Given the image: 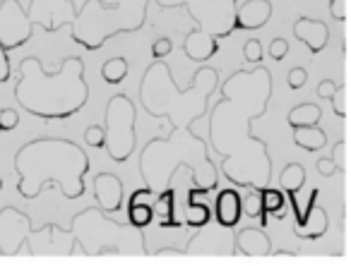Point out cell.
<instances>
[{
    "instance_id": "14",
    "label": "cell",
    "mask_w": 351,
    "mask_h": 266,
    "mask_svg": "<svg viewBox=\"0 0 351 266\" xmlns=\"http://www.w3.org/2000/svg\"><path fill=\"white\" fill-rule=\"evenodd\" d=\"M63 242L75 245L70 230H63V228L56 226V223H49V226L39 228V230L32 228L25 245H27V250H29V254H73L68 247H63Z\"/></svg>"
},
{
    "instance_id": "5",
    "label": "cell",
    "mask_w": 351,
    "mask_h": 266,
    "mask_svg": "<svg viewBox=\"0 0 351 266\" xmlns=\"http://www.w3.org/2000/svg\"><path fill=\"white\" fill-rule=\"evenodd\" d=\"M145 185L154 192L169 187L181 168L191 170V187L210 194L219 187V170L207 142L193 127L171 130L169 137H152L137 156Z\"/></svg>"
},
{
    "instance_id": "44",
    "label": "cell",
    "mask_w": 351,
    "mask_h": 266,
    "mask_svg": "<svg viewBox=\"0 0 351 266\" xmlns=\"http://www.w3.org/2000/svg\"><path fill=\"white\" fill-rule=\"evenodd\" d=\"M277 256H291V254H296V252H289V250H279V252H274Z\"/></svg>"
},
{
    "instance_id": "35",
    "label": "cell",
    "mask_w": 351,
    "mask_h": 266,
    "mask_svg": "<svg viewBox=\"0 0 351 266\" xmlns=\"http://www.w3.org/2000/svg\"><path fill=\"white\" fill-rule=\"evenodd\" d=\"M306 82H308V70L306 68H293V70H289V75H287V84H289V89H303L306 87Z\"/></svg>"
},
{
    "instance_id": "19",
    "label": "cell",
    "mask_w": 351,
    "mask_h": 266,
    "mask_svg": "<svg viewBox=\"0 0 351 266\" xmlns=\"http://www.w3.org/2000/svg\"><path fill=\"white\" fill-rule=\"evenodd\" d=\"M212 218L224 228H236L239 221L243 218V209H241V192L234 187H226L217 194L215 209H212Z\"/></svg>"
},
{
    "instance_id": "2",
    "label": "cell",
    "mask_w": 351,
    "mask_h": 266,
    "mask_svg": "<svg viewBox=\"0 0 351 266\" xmlns=\"http://www.w3.org/2000/svg\"><path fill=\"white\" fill-rule=\"evenodd\" d=\"M15 101L25 113L44 122L77 116L89 101L84 60L70 55L56 72H46L39 58H22L17 68Z\"/></svg>"
},
{
    "instance_id": "4",
    "label": "cell",
    "mask_w": 351,
    "mask_h": 266,
    "mask_svg": "<svg viewBox=\"0 0 351 266\" xmlns=\"http://www.w3.org/2000/svg\"><path fill=\"white\" fill-rule=\"evenodd\" d=\"M219 70L202 63L193 72L191 84L178 89L166 60L156 58L140 79V106L149 118H169L171 130L193 127L207 116L210 98L219 89Z\"/></svg>"
},
{
    "instance_id": "9",
    "label": "cell",
    "mask_w": 351,
    "mask_h": 266,
    "mask_svg": "<svg viewBox=\"0 0 351 266\" xmlns=\"http://www.w3.org/2000/svg\"><path fill=\"white\" fill-rule=\"evenodd\" d=\"M137 106L125 94H113L104 111V149L108 159L125 163L137 149Z\"/></svg>"
},
{
    "instance_id": "36",
    "label": "cell",
    "mask_w": 351,
    "mask_h": 266,
    "mask_svg": "<svg viewBox=\"0 0 351 266\" xmlns=\"http://www.w3.org/2000/svg\"><path fill=\"white\" fill-rule=\"evenodd\" d=\"M84 142L94 149H104V127L101 125H89L84 130Z\"/></svg>"
},
{
    "instance_id": "27",
    "label": "cell",
    "mask_w": 351,
    "mask_h": 266,
    "mask_svg": "<svg viewBox=\"0 0 351 266\" xmlns=\"http://www.w3.org/2000/svg\"><path fill=\"white\" fill-rule=\"evenodd\" d=\"M101 77L106 84H121L128 77V60L125 58H108L101 65Z\"/></svg>"
},
{
    "instance_id": "37",
    "label": "cell",
    "mask_w": 351,
    "mask_h": 266,
    "mask_svg": "<svg viewBox=\"0 0 351 266\" xmlns=\"http://www.w3.org/2000/svg\"><path fill=\"white\" fill-rule=\"evenodd\" d=\"M171 51H173V41L166 39V36H161V39H156L154 44H152V58H166V55H171Z\"/></svg>"
},
{
    "instance_id": "23",
    "label": "cell",
    "mask_w": 351,
    "mask_h": 266,
    "mask_svg": "<svg viewBox=\"0 0 351 266\" xmlns=\"http://www.w3.org/2000/svg\"><path fill=\"white\" fill-rule=\"evenodd\" d=\"M260 199H263V211L267 216H274L279 221L287 216V194H284L282 187L267 185V187L260 189Z\"/></svg>"
},
{
    "instance_id": "12",
    "label": "cell",
    "mask_w": 351,
    "mask_h": 266,
    "mask_svg": "<svg viewBox=\"0 0 351 266\" xmlns=\"http://www.w3.org/2000/svg\"><path fill=\"white\" fill-rule=\"evenodd\" d=\"M32 218L17 207L0 209V256H15L22 252L32 232Z\"/></svg>"
},
{
    "instance_id": "10",
    "label": "cell",
    "mask_w": 351,
    "mask_h": 266,
    "mask_svg": "<svg viewBox=\"0 0 351 266\" xmlns=\"http://www.w3.org/2000/svg\"><path fill=\"white\" fill-rule=\"evenodd\" d=\"M34 36V25L20 0H0V44L5 51L22 49Z\"/></svg>"
},
{
    "instance_id": "34",
    "label": "cell",
    "mask_w": 351,
    "mask_h": 266,
    "mask_svg": "<svg viewBox=\"0 0 351 266\" xmlns=\"http://www.w3.org/2000/svg\"><path fill=\"white\" fill-rule=\"evenodd\" d=\"M289 55V41L287 39H272L269 41V58L274 60V63H282L284 58Z\"/></svg>"
},
{
    "instance_id": "25",
    "label": "cell",
    "mask_w": 351,
    "mask_h": 266,
    "mask_svg": "<svg viewBox=\"0 0 351 266\" xmlns=\"http://www.w3.org/2000/svg\"><path fill=\"white\" fill-rule=\"evenodd\" d=\"M210 221H212V209L207 207V204L197 202V199H186V218H183V226L197 230V228L207 226Z\"/></svg>"
},
{
    "instance_id": "16",
    "label": "cell",
    "mask_w": 351,
    "mask_h": 266,
    "mask_svg": "<svg viewBox=\"0 0 351 266\" xmlns=\"http://www.w3.org/2000/svg\"><path fill=\"white\" fill-rule=\"evenodd\" d=\"M94 197L101 211L118 213L123 207V180L116 173H99L94 178Z\"/></svg>"
},
{
    "instance_id": "18",
    "label": "cell",
    "mask_w": 351,
    "mask_h": 266,
    "mask_svg": "<svg viewBox=\"0 0 351 266\" xmlns=\"http://www.w3.org/2000/svg\"><path fill=\"white\" fill-rule=\"evenodd\" d=\"M152 218L159 223V228L164 230H181L183 221L178 218V211H176V187L169 185V187L159 189L152 202Z\"/></svg>"
},
{
    "instance_id": "13",
    "label": "cell",
    "mask_w": 351,
    "mask_h": 266,
    "mask_svg": "<svg viewBox=\"0 0 351 266\" xmlns=\"http://www.w3.org/2000/svg\"><path fill=\"white\" fill-rule=\"evenodd\" d=\"M234 228H224L212 218L207 226L197 228L195 235L188 240L186 250L183 254H234L236 252V242H234V235L231 232Z\"/></svg>"
},
{
    "instance_id": "26",
    "label": "cell",
    "mask_w": 351,
    "mask_h": 266,
    "mask_svg": "<svg viewBox=\"0 0 351 266\" xmlns=\"http://www.w3.org/2000/svg\"><path fill=\"white\" fill-rule=\"evenodd\" d=\"M306 185V168H303L301 163H289L284 165V170L279 173V187L284 189V192H293L298 194V189Z\"/></svg>"
},
{
    "instance_id": "1",
    "label": "cell",
    "mask_w": 351,
    "mask_h": 266,
    "mask_svg": "<svg viewBox=\"0 0 351 266\" xmlns=\"http://www.w3.org/2000/svg\"><path fill=\"white\" fill-rule=\"evenodd\" d=\"M274 79L263 63L253 70H234L219 82L221 98L210 111V146L221 156L219 173L236 187L263 189L272 185V156L267 142L253 135V122L272 101Z\"/></svg>"
},
{
    "instance_id": "22",
    "label": "cell",
    "mask_w": 351,
    "mask_h": 266,
    "mask_svg": "<svg viewBox=\"0 0 351 266\" xmlns=\"http://www.w3.org/2000/svg\"><path fill=\"white\" fill-rule=\"evenodd\" d=\"M293 130V144L303 151H320L327 146V135L320 130L317 125H301V127H291Z\"/></svg>"
},
{
    "instance_id": "41",
    "label": "cell",
    "mask_w": 351,
    "mask_h": 266,
    "mask_svg": "<svg viewBox=\"0 0 351 266\" xmlns=\"http://www.w3.org/2000/svg\"><path fill=\"white\" fill-rule=\"evenodd\" d=\"M335 92H337V82H335V79H322V82L317 84V98H325V101H330Z\"/></svg>"
},
{
    "instance_id": "42",
    "label": "cell",
    "mask_w": 351,
    "mask_h": 266,
    "mask_svg": "<svg viewBox=\"0 0 351 266\" xmlns=\"http://www.w3.org/2000/svg\"><path fill=\"white\" fill-rule=\"evenodd\" d=\"M159 10H178V8H186L191 0H154Z\"/></svg>"
},
{
    "instance_id": "15",
    "label": "cell",
    "mask_w": 351,
    "mask_h": 266,
    "mask_svg": "<svg viewBox=\"0 0 351 266\" xmlns=\"http://www.w3.org/2000/svg\"><path fill=\"white\" fill-rule=\"evenodd\" d=\"M293 36L311 51L313 55L322 53L330 44V27L322 20H313V17H298L293 22Z\"/></svg>"
},
{
    "instance_id": "6",
    "label": "cell",
    "mask_w": 351,
    "mask_h": 266,
    "mask_svg": "<svg viewBox=\"0 0 351 266\" xmlns=\"http://www.w3.org/2000/svg\"><path fill=\"white\" fill-rule=\"evenodd\" d=\"M147 8L149 0H84L70 25V39L92 53L101 51L113 36L140 31Z\"/></svg>"
},
{
    "instance_id": "38",
    "label": "cell",
    "mask_w": 351,
    "mask_h": 266,
    "mask_svg": "<svg viewBox=\"0 0 351 266\" xmlns=\"http://www.w3.org/2000/svg\"><path fill=\"white\" fill-rule=\"evenodd\" d=\"M12 77V68H10V58H8L5 46L0 44V84H5Z\"/></svg>"
},
{
    "instance_id": "8",
    "label": "cell",
    "mask_w": 351,
    "mask_h": 266,
    "mask_svg": "<svg viewBox=\"0 0 351 266\" xmlns=\"http://www.w3.org/2000/svg\"><path fill=\"white\" fill-rule=\"evenodd\" d=\"M239 0H191L183 10L195 22L183 39L181 49L193 63H207L219 53V39L234 34V17Z\"/></svg>"
},
{
    "instance_id": "31",
    "label": "cell",
    "mask_w": 351,
    "mask_h": 266,
    "mask_svg": "<svg viewBox=\"0 0 351 266\" xmlns=\"http://www.w3.org/2000/svg\"><path fill=\"white\" fill-rule=\"evenodd\" d=\"M263 44H260L258 39H248L243 44V58H245V63H250V65H260L263 63Z\"/></svg>"
},
{
    "instance_id": "21",
    "label": "cell",
    "mask_w": 351,
    "mask_h": 266,
    "mask_svg": "<svg viewBox=\"0 0 351 266\" xmlns=\"http://www.w3.org/2000/svg\"><path fill=\"white\" fill-rule=\"evenodd\" d=\"M327 228H330V216H327L325 209L317 207V202H315L311 207V211L306 213L303 223L293 226V235H296L298 240H320L327 232Z\"/></svg>"
},
{
    "instance_id": "28",
    "label": "cell",
    "mask_w": 351,
    "mask_h": 266,
    "mask_svg": "<svg viewBox=\"0 0 351 266\" xmlns=\"http://www.w3.org/2000/svg\"><path fill=\"white\" fill-rule=\"evenodd\" d=\"M152 221H154L152 218V204H128V223L132 228L145 230Z\"/></svg>"
},
{
    "instance_id": "24",
    "label": "cell",
    "mask_w": 351,
    "mask_h": 266,
    "mask_svg": "<svg viewBox=\"0 0 351 266\" xmlns=\"http://www.w3.org/2000/svg\"><path fill=\"white\" fill-rule=\"evenodd\" d=\"M322 118V108L317 103L308 101V103H298L291 111L287 113V122L291 127H301V125H317Z\"/></svg>"
},
{
    "instance_id": "11",
    "label": "cell",
    "mask_w": 351,
    "mask_h": 266,
    "mask_svg": "<svg viewBox=\"0 0 351 266\" xmlns=\"http://www.w3.org/2000/svg\"><path fill=\"white\" fill-rule=\"evenodd\" d=\"M25 12L34 27H41L46 34H56L63 27L73 25L77 5L73 0H29Z\"/></svg>"
},
{
    "instance_id": "3",
    "label": "cell",
    "mask_w": 351,
    "mask_h": 266,
    "mask_svg": "<svg viewBox=\"0 0 351 266\" xmlns=\"http://www.w3.org/2000/svg\"><path fill=\"white\" fill-rule=\"evenodd\" d=\"M15 173L22 199H36L49 185H56L65 199H80L87 192L89 156L73 139L36 137L17 149Z\"/></svg>"
},
{
    "instance_id": "32",
    "label": "cell",
    "mask_w": 351,
    "mask_h": 266,
    "mask_svg": "<svg viewBox=\"0 0 351 266\" xmlns=\"http://www.w3.org/2000/svg\"><path fill=\"white\" fill-rule=\"evenodd\" d=\"M20 125V113L15 108H0V132H12Z\"/></svg>"
},
{
    "instance_id": "39",
    "label": "cell",
    "mask_w": 351,
    "mask_h": 266,
    "mask_svg": "<svg viewBox=\"0 0 351 266\" xmlns=\"http://www.w3.org/2000/svg\"><path fill=\"white\" fill-rule=\"evenodd\" d=\"M315 168H317V173H320L322 178H332V175L337 173V165H335V161H332L330 156H320V159H317V163H315Z\"/></svg>"
},
{
    "instance_id": "33",
    "label": "cell",
    "mask_w": 351,
    "mask_h": 266,
    "mask_svg": "<svg viewBox=\"0 0 351 266\" xmlns=\"http://www.w3.org/2000/svg\"><path fill=\"white\" fill-rule=\"evenodd\" d=\"M332 161L337 165V173H346V139H339L332 146Z\"/></svg>"
},
{
    "instance_id": "45",
    "label": "cell",
    "mask_w": 351,
    "mask_h": 266,
    "mask_svg": "<svg viewBox=\"0 0 351 266\" xmlns=\"http://www.w3.org/2000/svg\"><path fill=\"white\" fill-rule=\"evenodd\" d=\"M0 192H3V178H0Z\"/></svg>"
},
{
    "instance_id": "17",
    "label": "cell",
    "mask_w": 351,
    "mask_h": 266,
    "mask_svg": "<svg viewBox=\"0 0 351 266\" xmlns=\"http://www.w3.org/2000/svg\"><path fill=\"white\" fill-rule=\"evenodd\" d=\"M274 8L269 0H245L243 5L236 8V17H234V29H263L265 25L272 17Z\"/></svg>"
},
{
    "instance_id": "43",
    "label": "cell",
    "mask_w": 351,
    "mask_h": 266,
    "mask_svg": "<svg viewBox=\"0 0 351 266\" xmlns=\"http://www.w3.org/2000/svg\"><path fill=\"white\" fill-rule=\"evenodd\" d=\"M156 254H183V250H178V247H161V250H156Z\"/></svg>"
},
{
    "instance_id": "30",
    "label": "cell",
    "mask_w": 351,
    "mask_h": 266,
    "mask_svg": "<svg viewBox=\"0 0 351 266\" xmlns=\"http://www.w3.org/2000/svg\"><path fill=\"white\" fill-rule=\"evenodd\" d=\"M346 94H349V84H346V82L337 84V92L332 94V98H330L332 111H335L337 118H346V116H349V108H346Z\"/></svg>"
},
{
    "instance_id": "20",
    "label": "cell",
    "mask_w": 351,
    "mask_h": 266,
    "mask_svg": "<svg viewBox=\"0 0 351 266\" xmlns=\"http://www.w3.org/2000/svg\"><path fill=\"white\" fill-rule=\"evenodd\" d=\"M236 250L245 256H267L272 254V240L263 228H243L234 235Z\"/></svg>"
},
{
    "instance_id": "7",
    "label": "cell",
    "mask_w": 351,
    "mask_h": 266,
    "mask_svg": "<svg viewBox=\"0 0 351 266\" xmlns=\"http://www.w3.org/2000/svg\"><path fill=\"white\" fill-rule=\"evenodd\" d=\"M70 235L84 254H149L145 232L130 223H118L99 207L77 211L70 223Z\"/></svg>"
},
{
    "instance_id": "29",
    "label": "cell",
    "mask_w": 351,
    "mask_h": 266,
    "mask_svg": "<svg viewBox=\"0 0 351 266\" xmlns=\"http://www.w3.org/2000/svg\"><path fill=\"white\" fill-rule=\"evenodd\" d=\"M241 209L248 218H260L263 216V199H260V189H250L245 197H241Z\"/></svg>"
},
{
    "instance_id": "40",
    "label": "cell",
    "mask_w": 351,
    "mask_h": 266,
    "mask_svg": "<svg viewBox=\"0 0 351 266\" xmlns=\"http://www.w3.org/2000/svg\"><path fill=\"white\" fill-rule=\"evenodd\" d=\"M330 12L332 20L346 22V0H330Z\"/></svg>"
}]
</instances>
